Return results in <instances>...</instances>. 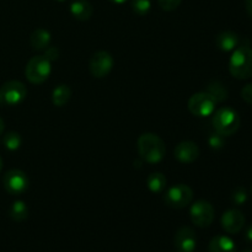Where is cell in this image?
<instances>
[{
  "label": "cell",
  "mask_w": 252,
  "mask_h": 252,
  "mask_svg": "<svg viewBox=\"0 0 252 252\" xmlns=\"http://www.w3.org/2000/svg\"><path fill=\"white\" fill-rule=\"evenodd\" d=\"M138 152L149 164H157L164 159L166 154V148H165L164 142L153 133H144L138 139Z\"/></svg>",
  "instance_id": "6da1fadb"
},
{
  "label": "cell",
  "mask_w": 252,
  "mask_h": 252,
  "mask_svg": "<svg viewBox=\"0 0 252 252\" xmlns=\"http://www.w3.org/2000/svg\"><path fill=\"white\" fill-rule=\"evenodd\" d=\"M229 71L234 78L245 80L252 76V49L240 46L234 49L229 61Z\"/></svg>",
  "instance_id": "7a4b0ae2"
},
{
  "label": "cell",
  "mask_w": 252,
  "mask_h": 252,
  "mask_svg": "<svg viewBox=\"0 0 252 252\" xmlns=\"http://www.w3.org/2000/svg\"><path fill=\"white\" fill-rule=\"evenodd\" d=\"M213 127L217 133L229 137L240 128V116L234 108L223 107L214 113Z\"/></svg>",
  "instance_id": "3957f363"
},
{
  "label": "cell",
  "mask_w": 252,
  "mask_h": 252,
  "mask_svg": "<svg viewBox=\"0 0 252 252\" xmlns=\"http://www.w3.org/2000/svg\"><path fill=\"white\" fill-rule=\"evenodd\" d=\"M51 61L46 56H36L26 65V78L32 84H42L51 74Z\"/></svg>",
  "instance_id": "277c9868"
},
{
  "label": "cell",
  "mask_w": 252,
  "mask_h": 252,
  "mask_svg": "<svg viewBox=\"0 0 252 252\" xmlns=\"http://www.w3.org/2000/svg\"><path fill=\"white\" fill-rule=\"evenodd\" d=\"M27 89L21 81L11 80L0 88V105L16 106L26 98Z\"/></svg>",
  "instance_id": "5b68a950"
},
{
  "label": "cell",
  "mask_w": 252,
  "mask_h": 252,
  "mask_svg": "<svg viewBox=\"0 0 252 252\" xmlns=\"http://www.w3.org/2000/svg\"><path fill=\"white\" fill-rule=\"evenodd\" d=\"M193 198V192L191 187L187 185L179 184L172 186L166 191L164 196V201L166 206L171 207L175 209H182L189 206Z\"/></svg>",
  "instance_id": "8992f818"
},
{
  "label": "cell",
  "mask_w": 252,
  "mask_h": 252,
  "mask_svg": "<svg viewBox=\"0 0 252 252\" xmlns=\"http://www.w3.org/2000/svg\"><path fill=\"white\" fill-rule=\"evenodd\" d=\"M216 100L208 93H198L191 96L189 101V110L192 115L198 117H208L216 110Z\"/></svg>",
  "instance_id": "52a82bcc"
},
{
  "label": "cell",
  "mask_w": 252,
  "mask_h": 252,
  "mask_svg": "<svg viewBox=\"0 0 252 252\" xmlns=\"http://www.w3.org/2000/svg\"><path fill=\"white\" fill-rule=\"evenodd\" d=\"M2 185L7 193L12 196H20L29 189V177L21 170H10L5 174Z\"/></svg>",
  "instance_id": "ba28073f"
},
{
  "label": "cell",
  "mask_w": 252,
  "mask_h": 252,
  "mask_svg": "<svg viewBox=\"0 0 252 252\" xmlns=\"http://www.w3.org/2000/svg\"><path fill=\"white\" fill-rule=\"evenodd\" d=\"M189 214L193 224L198 228H208L214 220V208L207 201H197L192 204Z\"/></svg>",
  "instance_id": "9c48e42d"
},
{
  "label": "cell",
  "mask_w": 252,
  "mask_h": 252,
  "mask_svg": "<svg viewBox=\"0 0 252 252\" xmlns=\"http://www.w3.org/2000/svg\"><path fill=\"white\" fill-rule=\"evenodd\" d=\"M90 73L93 76L97 79H102L110 74V71L113 68V58L108 52L98 51L91 57L90 64Z\"/></svg>",
  "instance_id": "30bf717a"
},
{
  "label": "cell",
  "mask_w": 252,
  "mask_h": 252,
  "mask_svg": "<svg viewBox=\"0 0 252 252\" xmlns=\"http://www.w3.org/2000/svg\"><path fill=\"white\" fill-rule=\"evenodd\" d=\"M174 244L179 252H193L197 245L196 233L189 226H182L175 234Z\"/></svg>",
  "instance_id": "8fae6325"
},
{
  "label": "cell",
  "mask_w": 252,
  "mask_h": 252,
  "mask_svg": "<svg viewBox=\"0 0 252 252\" xmlns=\"http://www.w3.org/2000/svg\"><path fill=\"white\" fill-rule=\"evenodd\" d=\"M245 225V216L239 209H229L221 217V226L229 234H238Z\"/></svg>",
  "instance_id": "7c38bea8"
},
{
  "label": "cell",
  "mask_w": 252,
  "mask_h": 252,
  "mask_svg": "<svg viewBox=\"0 0 252 252\" xmlns=\"http://www.w3.org/2000/svg\"><path fill=\"white\" fill-rule=\"evenodd\" d=\"M175 158L182 164H191L199 157V148L193 142H181L174 152Z\"/></svg>",
  "instance_id": "4fadbf2b"
},
{
  "label": "cell",
  "mask_w": 252,
  "mask_h": 252,
  "mask_svg": "<svg viewBox=\"0 0 252 252\" xmlns=\"http://www.w3.org/2000/svg\"><path fill=\"white\" fill-rule=\"evenodd\" d=\"M239 36L231 31H224L220 32L218 36L216 37V44L220 51L230 52L238 47L239 44Z\"/></svg>",
  "instance_id": "5bb4252c"
},
{
  "label": "cell",
  "mask_w": 252,
  "mask_h": 252,
  "mask_svg": "<svg viewBox=\"0 0 252 252\" xmlns=\"http://www.w3.org/2000/svg\"><path fill=\"white\" fill-rule=\"evenodd\" d=\"M70 12L79 21H86L93 15V5L88 0H74L70 4Z\"/></svg>",
  "instance_id": "9a60e30c"
},
{
  "label": "cell",
  "mask_w": 252,
  "mask_h": 252,
  "mask_svg": "<svg viewBox=\"0 0 252 252\" xmlns=\"http://www.w3.org/2000/svg\"><path fill=\"white\" fill-rule=\"evenodd\" d=\"M209 252H236L235 243L224 235L216 236L209 243Z\"/></svg>",
  "instance_id": "2e32d148"
},
{
  "label": "cell",
  "mask_w": 252,
  "mask_h": 252,
  "mask_svg": "<svg viewBox=\"0 0 252 252\" xmlns=\"http://www.w3.org/2000/svg\"><path fill=\"white\" fill-rule=\"evenodd\" d=\"M30 42H31L32 48L36 51H46L51 42V33L47 30L37 29L32 32Z\"/></svg>",
  "instance_id": "e0dca14e"
},
{
  "label": "cell",
  "mask_w": 252,
  "mask_h": 252,
  "mask_svg": "<svg viewBox=\"0 0 252 252\" xmlns=\"http://www.w3.org/2000/svg\"><path fill=\"white\" fill-rule=\"evenodd\" d=\"M71 97V90L68 85H58L52 94V101L57 107H63Z\"/></svg>",
  "instance_id": "ac0fdd59"
},
{
  "label": "cell",
  "mask_w": 252,
  "mask_h": 252,
  "mask_svg": "<svg viewBox=\"0 0 252 252\" xmlns=\"http://www.w3.org/2000/svg\"><path fill=\"white\" fill-rule=\"evenodd\" d=\"M212 97L216 100V102H223L228 98V89L225 88V85H223L219 81H212L208 86H207V91Z\"/></svg>",
  "instance_id": "d6986e66"
},
{
  "label": "cell",
  "mask_w": 252,
  "mask_h": 252,
  "mask_svg": "<svg viewBox=\"0 0 252 252\" xmlns=\"http://www.w3.org/2000/svg\"><path fill=\"white\" fill-rule=\"evenodd\" d=\"M10 218L14 221H24L26 220L29 217V208H27L26 203L22 201H16L11 204L9 211Z\"/></svg>",
  "instance_id": "ffe728a7"
},
{
  "label": "cell",
  "mask_w": 252,
  "mask_h": 252,
  "mask_svg": "<svg viewBox=\"0 0 252 252\" xmlns=\"http://www.w3.org/2000/svg\"><path fill=\"white\" fill-rule=\"evenodd\" d=\"M147 184L150 191L154 192V193H160L166 187V177L161 172H153L148 177Z\"/></svg>",
  "instance_id": "44dd1931"
},
{
  "label": "cell",
  "mask_w": 252,
  "mask_h": 252,
  "mask_svg": "<svg viewBox=\"0 0 252 252\" xmlns=\"http://www.w3.org/2000/svg\"><path fill=\"white\" fill-rule=\"evenodd\" d=\"M2 143H4L5 148H6L7 150L14 152V150L19 149L20 145H21V137H20L19 133L10 132L4 135V138H2Z\"/></svg>",
  "instance_id": "7402d4cb"
},
{
  "label": "cell",
  "mask_w": 252,
  "mask_h": 252,
  "mask_svg": "<svg viewBox=\"0 0 252 252\" xmlns=\"http://www.w3.org/2000/svg\"><path fill=\"white\" fill-rule=\"evenodd\" d=\"M132 9L139 16H144L152 9L150 0H132Z\"/></svg>",
  "instance_id": "603a6c76"
},
{
  "label": "cell",
  "mask_w": 252,
  "mask_h": 252,
  "mask_svg": "<svg viewBox=\"0 0 252 252\" xmlns=\"http://www.w3.org/2000/svg\"><path fill=\"white\" fill-rule=\"evenodd\" d=\"M231 199L235 204L238 206H243L246 201H248V192L244 187H238L235 191L233 192V196H231Z\"/></svg>",
  "instance_id": "cb8c5ba5"
},
{
  "label": "cell",
  "mask_w": 252,
  "mask_h": 252,
  "mask_svg": "<svg viewBox=\"0 0 252 252\" xmlns=\"http://www.w3.org/2000/svg\"><path fill=\"white\" fill-rule=\"evenodd\" d=\"M224 135L219 134V133H214L211 134V137L208 138V144L212 149H221L225 144V139H224Z\"/></svg>",
  "instance_id": "d4e9b609"
},
{
  "label": "cell",
  "mask_w": 252,
  "mask_h": 252,
  "mask_svg": "<svg viewBox=\"0 0 252 252\" xmlns=\"http://www.w3.org/2000/svg\"><path fill=\"white\" fill-rule=\"evenodd\" d=\"M182 0H158V4L165 11H172V10L177 9Z\"/></svg>",
  "instance_id": "484cf974"
},
{
  "label": "cell",
  "mask_w": 252,
  "mask_h": 252,
  "mask_svg": "<svg viewBox=\"0 0 252 252\" xmlns=\"http://www.w3.org/2000/svg\"><path fill=\"white\" fill-rule=\"evenodd\" d=\"M241 97L246 103L252 106V83L244 86L243 90H241Z\"/></svg>",
  "instance_id": "4316f807"
},
{
  "label": "cell",
  "mask_w": 252,
  "mask_h": 252,
  "mask_svg": "<svg viewBox=\"0 0 252 252\" xmlns=\"http://www.w3.org/2000/svg\"><path fill=\"white\" fill-rule=\"evenodd\" d=\"M44 56H46L47 58L52 62L53 59L58 58V49H57L56 47H48V48L46 49V53H44Z\"/></svg>",
  "instance_id": "83f0119b"
},
{
  "label": "cell",
  "mask_w": 252,
  "mask_h": 252,
  "mask_svg": "<svg viewBox=\"0 0 252 252\" xmlns=\"http://www.w3.org/2000/svg\"><path fill=\"white\" fill-rule=\"evenodd\" d=\"M245 7L249 16L252 17V0H245Z\"/></svg>",
  "instance_id": "f1b7e54d"
},
{
  "label": "cell",
  "mask_w": 252,
  "mask_h": 252,
  "mask_svg": "<svg viewBox=\"0 0 252 252\" xmlns=\"http://www.w3.org/2000/svg\"><path fill=\"white\" fill-rule=\"evenodd\" d=\"M245 236H246V240L250 241V243H252V224H251L250 226H249L248 229H246Z\"/></svg>",
  "instance_id": "f546056e"
},
{
  "label": "cell",
  "mask_w": 252,
  "mask_h": 252,
  "mask_svg": "<svg viewBox=\"0 0 252 252\" xmlns=\"http://www.w3.org/2000/svg\"><path fill=\"white\" fill-rule=\"evenodd\" d=\"M2 132H4V122H2V120L0 118V135L2 134Z\"/></svg>",
  "instance_id": "4dcf8cb0"
},
{
  "label": "cell",
  "mask_w": 252,
  "mask_h": 252,
  "mask_svg": "<svg viewBox=\"0 0 252 252\" xmlns=\"http://www.w3.org/2000/svg\"><path fill=\"white\" fill-rule=\"evenodd\" d=\"M110 1L115 2V4H123V2H126L127 0H110Z\"/></svg>",
  "instance_id": "1f68e13d"
},
{
  "label": "cell",
  "mask_w": 252,
  "mask_h": 252,
  "mask_svg": "<svg viewBox=\"0 0 252 252\" xmlns=\"http://www.w3.org/2000/svg\"><path fill=\"white\" fill-rule=\"evenodd\" d=\"M1 169H2V159L1 157H0V171H1Z\"/></svg>",
  "instance_id": "d6a6232c"
},
{
  "label": "cell",
  "mask_w": 252,
  "mask_h": 252,
  "mask_svg": "<svg viewBox=\"0 0 252 252\" xmlns=\"http://www.w3.org/2000/svg\"><path fill=\"white\" fill-rule=\"evenodd\" d=\"M57 1H61V2H63V1H65V0H57Z\"/></svg>",
  "instance_id": "836d02e7"
},
{
  "label": "cell",
  "mask_w": 252,
  "mask_h": 252,
  "mask_svg": "<svg viewBox=\"0 0 252 252\" xmlns=\"http://www.w3.org/2000/svg\"><path fill=\"white\" fill-rule=\"evenodd\" d=\"M244 252H252V250H246V251H244Z\"/></svg>",
  "instance_id": "e575fe53"
},
{
  "label": "cell",
  "mask_w": 252,
  "mask_h": 252,
  "mask_svg": "<svg viewBox=\"0 0 252 252\" xmlns=\"http://www.w3.org/2000/svg\"><path fill=\"white\" fill-rule=\"evenodd\" d=\"M251 193H252V187H251Z\"/></svg>",
  "instance_id": "d590c367"
}]
</instances>
